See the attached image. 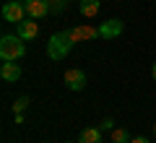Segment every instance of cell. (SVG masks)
<instances>
[{
  "label": "cell",
  "instance_id": "obj_18",
  "mask_svg": "<svg viewBox=\"0 0 156 143\" xmlns=\"http://www.w3.org/2000/svg\"><path fill=\"white\" fill-rule=\"evenodd\" d=\"M151 76H154V81H156V63H154V68H151Z\"/></svg>",
  "mask_w": 156,
  "mask_h": 143
},
{
  "label": "cell",
  "instance_id": "obj_17",
  "mask_svg": "<svg viewBox=\"0 0 156 143\" xmlns=\"http://www.w3.org/2000/svg\"><path fill=\"white\" fill-rule=\"evenodd\" d=\"M130 143H151V141H148V138H143V135H140V138H133Z\"/></svg>",
  "mask_w": 156,
  "mask_h": 143
},
{
  "label": "cell",
  "instance_id": "obj_7",
  "mask_svg": "<svg viewBox=\"0 0 156 143\" xmlns=\"http://www.w3.org/2000/svg\"><path fill=\"white\" fill-rule=\"evenodd\" d=\"M23 5H26V16L37 21L50 13V0H23Z\"/></svg>",
  "mask_w": 156,
  "mask_h": 143
},
{
  "label": "cell",
  "instance_id": "obj_6",
  "mask_svg": "<svg viewBox=\"0 0 156 143\" xmlns=\"http://www.w3.org/2000/svg\"><path fill=\"white\" fill-rule=\"evenodd\" d=\"M16 37H21L23 42H31V39H37L39 37V23H37V18H23L21 23H16Z\"/></svg>",
  "mask_w": 156,
  "mask_h": 143
},
{
  "label": "cell",
  "instance_id": "obj_20",
  "mask_svg": "<svg viewBox=\"0 0 156 143\" xmlns=\"http://www.w3.org/2000/svg\"><path fill=\"white\" fill-rule=\"evenodd\" d=\"M65 143H70V141H65Z\"/></svg>",
  "mask_w": 156,
  "mask_h": 143
},
{
  "label": "cell",
  "instance_id": "obj_19",
  "mask_svg": "<svg viewBox=\"0 0 156 143\" xmlns=\"http://www.w3.org/2000/svg\"><path fill=\"white\" fill-rule=\"evenodd\" d=\"M154 133H156V125H154Z\"/></svg>",
  "mask_w": 156,
  "mask_h": 143
},
{
  "label": "cell",
  "instance_id": "obj_8",
  "mask_svg": "<svg viewBox=\"0 0 156 143\" xmlns=\"http://www.w3.org/2000/svg\"><path fill=\"white\" fill-rule=\"evenodd\" d=\"M122 29H125V23L120 21V18H109V21H104L99 26V37L101 39H117L122 34Z\"/></svg>",
  "mask_w": 156,
  "mask_h": 143
},
{
  "label": "cell",
  "instance_id": "obj_9",
  "mask_svg": "<svg viewBox=\"0 0 156 143\" xmlns=\"http://www.w3.org/2000/svg\"><path fill=\"white\" fill-rule=\"evenodd\" d=\"M0 78L8 83H16L18 78H21V65L18 63H3L0 65Z\"/></svg>",
  "mask_w": 156,
  "mask_h": 143
},
{
  "label": "cell",
  "instance_id": "obj_4",
  "mask_svg": "<svg viewBox=\"0 0 156 143\" xmlns=\"http://www.w3.org/2000/svg\"><path fill=\"white\" fill-rule=\"evenodd\" d=\"M62 83H65L70 91H83L86 88V73L81 70V68H70V70H65V76H62Z\"/></svg>",
  "mask_w": 156,
  "mask_h": 143
},
{
  "label": "cell",
  "instance_id": "obj_2",
  "mask_svg": "<svg viewBox=\"0 0 156 143\" xmlns=\"http://www.w3.org/2000/svg\"><path fill=\"white\" fill-rule=\"evenodd\" d=\"M23 55H26V44H23L21 37L5 34L0 39V60L3 63H18Z\"/></svg>",
  "mask_w": 156,
  "mask_h": 143
},
{
  "label": "cell",
  "instance_id": "obj_15",
  "mask_svg": "<svg viewBox=\"0 0 156 143\" xmlns=\"http://www.w3.org/2000/svg\"><path fill=\"white\" fill-rule=\"evenodd\" d=\"M99 127H101V130H115V122H112V120H109V117H107V120H104V122H101V125H99Z\"/></svg>",
  "mask_w": 156,
  "mask_h": 143
},
{
  "label": "cell",
  "instance_id": "obj_3",
  "mask_svg": "<svg viewBox=\"0 0 156 143\" xmlns=\"http://www.w3.org/2000/svg\"><path fill=\"white\" fill-rule=\"evenodd\" d=\"M23 16H26V5L18 3V0H8L5 5H3V21H8V23H21Z\"/></svg>",
  "mask_w": 156,
  "mask_h": 143
},
{
  "label": "cell",
  "instance_id": "obj_11",
  "mask_svg": "<svg viewBox=\"0 0 156 143\" xmlns=\"http://www.w3.org/2000/svg\"><path fill=\"white\" fill-rule=\"evenodd\" d=\"M78 143H101V127H83Z\"/></svg>",
  "mask_w": 156,
  "mask_h": 143
},
{
  "label": "cell",
  "instance_id": "obj_14",
  "mask_svg": "<svg viewBox=\"0 0 156 143\" xmlns=\"http://www.w3.org/2000/svg\"><path fill=\"white\" fill-rule=\"evenodd\" d=\"M26 107H29V96H18L16 104H13V115H16V112H23Z\"/></svg>",
  "mask_w": 156,
  "mask_h": 143
},
{
  "label": "cell",
  "instance_id": "obj_13",
  "mask_svg": "<svg viewBox=\"0 0 156 143\" xmlns=\"http://www.w3.org/2000/svg\"><path fill=\"white\" fill-rule=\"evenodd\" d=\"M68 5V0H50V13H62Z\"/></svg>",
  "mask_w": 156,
  "mask_h": 143
},
{
  "label": "cell",
  "instance_id": "obj_5",
  "mask_svg": "<svg viewBox=\"0 0 156 143\" xmlns=\"http://www.w3.org/2000/svg\"><path fill=\"white\" fill-rule=\"evenodd\" d=\"M68 34H70V39H73V42H94V39H101V37H99V29L89 26V23L68 29Z\"/></svg>",
  "mask_w": 156,
  "mask_h": 143
},
{
  "label": "cell",
  "instance_id": "obj_16",
  "mask_svg": "<svg viewBox=\"0 0 156 143\" xmlns=\"http://www.w3.org/2000/svg\"><path fill=\"white\" fill-rule=\"evenodd\" d=\"M16 125H23V112H16Z\"/></svg>",
  "mask_w": 156,
  "mask_h": 143
},
{
  "label": "cell",
  "instance_id": "obj_10",
  "mask_svg": "<svg viewBox=\"0 0 156 143\" xmlns=\"http://www.w3.org/2000/svg\"><path fill=\"white\" fill-rule=\"evenodd\" d=\"M99 8H101V0H78V11H81V16H86V18L96 16Z\"/></svg>",
  "mask_w": 156,
  "mask_h": 143
},
{
  "label": "cell",
  "instance_id": "obj_12",
  "mask_svg": "<svg viewBox=\"0 0 156 143\" xmlns=\"http://www.w3.org/2000/svg\"><path fill=\"white\" fill-rule=\"evenodd\" d=\"M112 141L115 143H130L128 130H125V127H115V130H112Z\"/></svg>",
  "mask_w": 156,
  "mask_h": 143
},
{
  "label": "cell",
  "instance_id": "obj_1",
  "mask_svg": "<svg viewBox=\"0 0 156 143\" xmlns=\"http://www.w3.org/2000/svg\"><path fill=\"white\" fill-rule=\"evenodd\" d=\"M73 44H76V42L70 39V34H68V31H57V34H52L50 42H47V55H50V60H55V63L65 60V57L70 55Z\"/></svg>",
  "mask_w": 156,
  "mask_h": 143
}]
</instances>
